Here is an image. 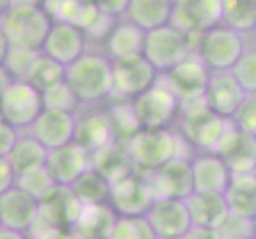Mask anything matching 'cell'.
Segmentation results:
<instances>
[{"label": "cell", "instance_id": "obj_3", "mask_svg": "<svg viewBox=\"0 0 256 239\" xmlns=\"http://www.w3.org/2000/svg\"><path fill=\"white\" fill-rule=\"evenodd\" d=\"M51 24L38 2H10L0 15V32L10 48L40 51Z\"/></svg>", "mask_w": 256, "mask_h": 239}, {"label": "cell", "instance_id": "obj_12", "mask_svg": "<svg viewBox=\"0 0 256 239\" xmlns=\"http://www.w3.org/2000/svg\"><path fill=\"white\" fill-rule=\"evenodd\" d=\"M145 217L158 239H182L192 226L184 199H154Z\"/></svg>", "mask_w": 256, "mask_h": 239}, {"label": "cell", "instance_id": "obj_11", "mask_svg": "<svg viewBox=\"0 0 256 239\" xmlns=\"http://www.w3.org/2000/svg\"><path fill=\"white\" fill-rule=\"evenodd\" d=\"M152 188L153 198H176L186 199L194 191L192 174L188 159L175 158L161 166L160 169L142 172Z\"/></svg>", "mask_w": 256, "mask_h": 239}, {"label": "cell", "instance_id": "obj_10", "mask_svg": "<svg viewBox=\"0 0 256 239\" xmlns=\"http://www.w3.org/2000/svg\"><path fill=\"white\" fill-rule=\"evenodd\" d=\"M169 24L186 35L206 32L222 24V0L172 2V15Z\"/></svg>", "mask_w": 256, "mask_h": 239}, {"label": "cell", "instance_id": "obj_46", "mask_svg": "<svg viewBox=\"0 0 256 239\" xmlns=\"http://www.w3.org/2000/svg\"><path fill=\"white\" fill-rule=\"evenodd\" d=\"M13 80L14 78L10 74H8V70L4 66H0V93H2L5 88L13 82Z\"/></svg>", "mask_w": 256, "mask_h": 239}, {"label": "cell", "instance_id": "obj_42", "mask_svg": "<svg viewBox=\"0 0 256 239\" xmlns=\"http://www.w3.org/2000/svg\"><path fill=\"white\" fill-rule=\"evenodd\" d=\"M97 7H99L100 13L113 18V20H122V18L126 16L129 0H120V2H114V0H110V2H97Z\"/></svg>", "mask_w": 256, "mask_h": 239}, {"label": "cell", "instance_id": "obj_2", "mask_svg": "<svg viewBox=\"0 0 256 239\" xmlns=\"http://www.w3.org/2000/svg\"><path fill=\"white\" fill-rule=\"evenodd\" d=\"M64 82L80 105H99L113 91V63L102 51H86L64 69Z\"/></svg>", "mask_w": 256, "mask_h": 239}, {"label": "cell", "instance_id": "obj_34", "mask_svg": "<svg viewBox=\"0 0 256 239\" xmlns=\"http://www.w3.org/2000/svg\"><path fill=\"white\" fill-rule=\"evenodd\" d=\"M40 58H42V51L37 50L10 48L4 61V67L14 80L29 82Z\"/></svg>", "mask_w": 256, "mask_h": 239}, {"label": "cell", "instance_id": "obj_22", "mask_svg": "<svg viewBox=\"0 0 256 239\" xmlns=\"http://www.w3.org/2000/svg\"><path fill=\"white\" fill-rule=\"evenodd\" d=\"M145 32L128 20H120L102 45V53L112 63L140 58L144 53Z\"/></svg>", "mask_w": 256, "mask_h": 239}, {"label": "cell", "instance_id": "obj_1", "mask_svg": "<svg viewBox=\"0 0 256 239\" xmlns=\"http://www.w3.org/2000/svg\"><path fill=\"white\" fill-rule=\"evenodd\" d=\"M124 145L138 172L156 171L175 158L190 161L196 153V150L175 128L140 129Z\"/></svg>", "mask_w": 256, "mask_h": 239}, {"label": "cell", "instance_id": "obj_16", "mask_svg": "<svg viewBox=\"0 0 256 239\" xmlns=\"http://www.w3.org/2000/svg\"><path fill=\"white\" fill-rule=\"evenodd\" d=\"M40 202L29 193L18 188L0 194V226L28 234L38 218Z\"/></svg>", "mask_w": 256, "mask_h": 239}, {"label": "cell", "instance_id": "obj_25", "mask_svg": "<svg viewBox=\"0 0 256 239\" xmlns=\"http://www.w3.org/2000/svg\"><path fill=\"white\" fill-rule=\"evenodd\" d=\"M170 15V0H129L124 20L146 34L169 24Z\"/></svg>", "mask_w": 256, "mask_h": 239}, {"label": "cell", "instance_id": "obj_19", "mask_svg": "<svg viewBox=\"0 0 256 239\" xmlns=\"http://www.w3.org/2000/svg\"><path fill=\"white\" fill-rule=\"evenodd\" d=\"M245 93L229 70L210 72L204 99L207 109L222 118H231L236 109L244 101Z\"/></svg>", "mask_w": 256, "mask_h": 239}, {"label": "cell", "instance_id": "obj_40", "mask_svg": "<svg viewBox=\"0 0 256 239\" xmlns=\"http://www.w3.org/2000/svg\"><path fill=\"white\" fill-rule=\"evenodd\" d=\"M237 129L256 134V94H245L244 101L229 118Z\"/></svg>", "mask_w": 256, "mask_h": 239}, {"label": "cell", "instance_id": "obj_36", "mask_svg": "<svg viewBox=\"0 0 256 239\" xmlns=\"http://www.w3.org/2000/svg\"><path fill=\"white\" fill-rule=\"evenodd\" d=\"M43 99V109L46 110H59V112H68L76 113L78 109L82 107L78 104L76 97L70 91V88L66 85V82H59L56 85H51L42 91Z\"/></svg>", "mask_w": 256, "mask_h": 239}, {"label": "cell", "instance_id": "obj_45", "mask_svg": "<svg viewBox=\"0 0 256 239\" xmlns=\"http://www.w3.org/2000/svg\"><path fill=\"white\" fill-rule=\"evenodd\" d=\"M0 239H29V236L26 233H20V231H14V229L0 226Z\"/></svg>", "mask_w": 256, "mask_h": 239}, {"label": "cell", "instance_id": "obj_23", "mask_svg": "<svg viewBox=\"0 0 256 239\" xmlns=\"http://www.w3.org/2000/svg\"><path fill=\"white\" fill-rule=\"evenodd\" d=\"M42 7L52 23H66L82 29L83 32L91 28L100 13L96 2H83V0L42 2Z\"/></svg>", "mask_w": 256, "mask_h": 239}, {"label": "cell", "instance_id": "obj_32", "mask_svg": "<svg viewBox=\"0 0 256 239\" xmlns=\"http://www.w3.org/2000/svg\"><path fill=\"white\" fill-rule=\"evenodd\" d=\"M107 113L113 126L114 140L121 144H126L132 136H136L142 129L130 101H112L107 107Z\"/></svg>", "mask_w": 256, "mask_h": 239}, {"label": "cell", "instance_id": "obj_7", "mask_svg": "<svg viewBox=\"0 0 256 239\" xmlns=\"http://www.w3.org/2000/svg\"><path fill=\"white\" fill-rule=\"evenodd\" d=\"M42 112V91L30 82L13 80L0 93V118L16 131H28Z\"/></svg>", "mask_w": 256, "mask_h": 239}, {"label": "cell", "instance_id": "obj_29", "mask_svg": "<svg viewBox=\"0 0 256 239\" xmlns=\"http://www.w3.org/2000/svg\"><path fill=\"white\" fill-rule=\"evenodd\" d=\"M16 175L43 167L48 158V150L38 140H35L29 132H21L10 155L6 156Z\"/></svg>", "mask_w": 256, "mask_h": 239}, {"label": "cell", "instance_id": "obj_41", "mask_svg": "<svg viewBox=\"0 0 256 239\" xmlns=\"http://www.w3.org/2000/svg\"><path fill=\"white\" fill-rule=\"evenodd\" d=\"M21 132L0 118V156H8Z\"/></svg>", "mask_w": 256, "mask_h": 239}, {"label": "cell", "instance_id": "obj_50", "mask_svg": "<svg viewBox=\"0 0 256 239\" xmlns=\"http://www.w3.org/2000/svg\"><path fill=\"white\" fill-rule=\"evenodd\" d=\"M253 175L256 177V166H254V169H253Z\"/></svg>", "mask_w": 256, "mask_h": 239}, {"label": "cell", "instance_id": "obj_49", "mask_svg": "<svg viewBox=\"0 0 256 239\" xmlns=\"http://www.w3.org/2000/svg\"><path fill=\"white\" fill-rule=\"evenodd\" d=\"M253 35V42H254V50H256V32L254 34H252Z\"/></svg>", "mask_w": 256, "mask_h": 239}, {"label": "cell", "instance_id": "obj_31", "mask_svg": "<svg viewBox=\"0 0 256 239\" xmlns=\"http://www.w3.org/2000/svg\"><path fill=\"white\" fill-rule=\"evenodd\" d=\"M222 26L242 35L256 32V2L222 0Z\"/></svg>", "mask_w": 256, "mask_h": 239}, {"label": "cell", "instance_id": "obj_20", "mask_svg": "<svg viewBox=\"0 0 256 239\" xmlns=\"http://www.w3.org/2000/svg\"><path fill=\"white\" fill-rule=\"evenodd\" d=\"M192 188L196 193L223 194L231 182V171L222 156L215 153H194L190 159Z\"/></svg>", "mask_w": 256, "mask_h": 239}, {"label": "cell", "instance_id": "obj_48", "mask_svg": "<svg viewBox=\"0 0 256 239\" xmlns=\"http://www.w3.org/2000/svg\"><path fill=\"white\" fill-rule=\"evenodd\" d=\"M253 237L256 239V217L253 218Z\"/></svg>", "mask_w": 256, "mask_h": 239}, {"label": "cell", "instance_id": "obj_6", "mask_svg": "<svg viewBox=\"0 0 256 239\" xmlns=\"http://www.w3.org/2000/svg\"><path fill=\"white\" fill-rule=\"evenodd\" d=\"M245 50V35L220 24L199 35L196 55L210 72H223L232 69Z\"/></svg>", "mask_w": 256, "mask_h": 239}, {"label": "cell", "instance_id": "obj_27", "mask_svg": "<svg viewBox=\"0 0 256 239\" xmlns=\"http://www.w3.org/2000/svg\"><path fill=\"white\" fill-rule=\"evenodd\" d=\"M91 167L100 172L110 183L136 171L126 145L113 140L112 144L91 153Z\"/></svg>", "mask_w": 256, "mask_h": 239}, {"label": "cell", "instance_id": "obj_28", "mask_svg": "<svg viewBox=\"0 0 256 239\" xmlns=\"http://www.w3.org/2000/svg\"><path fill=\"white\" fill-rule=\"evenodd\" d=\"M184 204L190 212L191 223L196 226L216 228L229 212L223 194L192 191L184 199Z\"/></svg>", "mask_w": 256, "mask_h": 239}, {"label": "cell", "instance_id": "obj_44", "mask_svg": "<svg viewBox=\"0 0 256 239\" xmlns=\"http://www.w3.org/2000/svg\"><path fill=\"white\" fill-rule=\"evenodd\" d=\"M182 239H222L220 233L215 228H208V226H196L192 225L188 233L184 234Z\"/></svg>", "mask_w": 256, "mask_h": 239}, {"label": "cell", "instance_id": "obj_24", "mask_svg": "<svg viewBox=\"0 0 256 239\" xmlns=\"http://www.w3.org/2000/svg\"><path fill=\"white\" fill-rule=\"evenodd\" d=\"M116 217L118 215L107 202L83 206L70 233L76 239H108Z\"/></svg>", "mask_w": 256, "mask_h": 239}, {"label": "cell", "instance_id": "obj_4", "mask_svg": "<svg viewBox=\"0 0 256 239\" xmlns=\"http://www.w3.org/2000/svg\"><path fill=\"white\" fill-rule=\"evenodd\" d=\"M130 104L142 129L172 128L180 113L178 97L174 94L162 75L158 77L152 88L132 99Z\"/></svg>", "mask_w": 256, "mask_h": 239}, {"label": "cell", "instance_id": "obj_21", "mask_svg": "<svg viewBox=\"0 0 256 239\" xmlns=\"http://www.w3.org/2000/svg\"><path fill=\"white\" fill-rule=\"evenodd\" d=\"M218 156L223 158L231 174L253 172L256 166V137L237 129L232 123L231 131L218 150Z\"/></svg>", "mask_w": 256, "mask_h": 239}, {"label": "cell", "instance_id": "obj_30", "mask_svg": "<svg viewBox=\"0 0 256 239\" xmlns=\"http://www.w3.org/2000/svg\"><path fill=\"white\" fill-rule=\"evenodd\" d=\"M82 206L105 204L108 201L110 182L96 169H88L68 187Z\"/></svg>", "mask_w": 256, "mask_h": 239}, {"label": "cell", "instance_id": "obj_43", "mask_svg": "<svg viewBox=\"0 0 256 239\" xmlns=\"http://www.w3.org/2000/svg\"><path fill=\"white\" fill-rule=\"evenodd\" d=\"M16 185V172L6 156H0V194Z\"/></svg>", "mask_w": 256, "mask_h": 239}, {"label": "cell", "instance_id": "obj_38", "mask_svg": "<svg viewBox=\"0 0 256 239\" xmlns=\"http://www.w3.org/2000/svg\"><path fill=\"white\" fill-rule=\"evenodd\" d=\"M222 239H254L253 220L228 212L226 217L215 228Z\"/></svg>", "mask_w": 256, "mask_h": 239}, {"label": "cell", "instance_id": "obj_33", "mask_svg": "<svg viewBox=\"0 0 256 239\" xmlns=\"http://www.w3.org/2000/svg\"><path fill=\"white\" fill-rule=\"evenodd\" d=\"M16 187L22 191L29 193L32 198H35L38 202L45 201L48 196H51L59 185L54 182V179L50 175L46 167H38V169L29 171L26 174L16 175Z\"/></svg>", "mask_w": 256, "mask_h": 239}, {"label": "cell", "instance_id": "obj_51", "mask_svg": "<svg viewBox=\"0 0 256 239\" xmlns=\"http://www.w3.org/2000/svg\"><path fill=\"white\" fill-rule=\"evenodd\" d=\"M254 137H256V134H254Z\"/></svg>", "mask_w": 256, "mask_h": 239}, {"label": "cell", "instance_id": "obj_35", "mask_svg": "<svg viewBox=\"0 0 256 239\" xmlns=\"http://www.w3.org/2000/svg\"><path fill=\"white\" fill-rule=\"evenodd\" d=\"M108 239H158L145 215L116 217Z\"/></svg>", "mask_w": 256, "mask_h": 239}, {"label": "cell", "instance_id": "obj_39", "mask_svg": "<svg viewBox=\"0 0 256 239\" xmlns=\"http://www.w3.org/2000/svg\"><path fill=\"white\" fill-rule=\"evenodd\" d=\"M64 69L66 67L59 66L58 63H54V61H51V59H48L42 55L38 64H37V67H35L29 82L37 86L40 91H43L45 88H48L51 85H56L59 82H62L64 80Z\"/></svg>", "mask_w": 256, "mask_h": 239}, {"label": "cell", "instance_id": "obj_8", "mask_svg": "<svg viewBox=\"0 0 256 239\" xmlns=\"http://www.w3.org/2000/svg\"><path fill=\"white\" fill-rule=\"evenodd\" d=\"M153 193L138 171L130 172L110 183L107 204L118 217H140L145 215L153 204Z\"/></svg>", "mask_w": 256, "mask_h": 239}, {"label": "cell", "instance_id": "obj_37", "mask_svg": "<svg viewBox=\"0 0 256 239\" xmlns=\"http://www.w3.org/2000/svg\"><path fill=\"white\" fill-rule=\"evenodd\" d=\"M229 72L245 94H256V50L246 47Z\"/></svg>", "mask_w": 256, "mask_h": 239}, {"label": "cell", "instance_id": "obj_13", "mask_svg": "<svg viewBox=\"0 0 256 239\" xmlns=\"http://www.w3.org/2000/svg\"><path fill=\"white\" fill-rule=\"evenodd\" d=\"M88 40L82 29L66 23H52L40 48L42 55L67 67L88 51Z\"/></svg>", "mask_w": 256, "mask_h": 239}, {"label": "cell", "instance_id": "obj_17", "mask_svg": "<svg viewBox=\"0 0 256 239\" xmlns=\"http://www.w3.org/2000/svg\"><path fill=\"white\" fill-rule=\"evenodd\" d=\"M75 121V113L43 109L38 118L26 132H29L35 140H38L50 152V150L74 142Z\"/></svg>", "mask_w": 256, "mask_h": 239}, {"label": "cell", "instance_id": "obj_15", "mask_svg": "<svg viewBox=\"0 0 256 239\" xmlns=\"http://www.w3.org/2000/svg\"><path fill=\"white\" fill-rule=\"evenodd\" d=\"M46 171L59 187H70L78 177L91 169V152L76 142L50 150Z\"/></svg>", "mask_w": 256, "mask_h": 239}, {"label": "cell", "instance_id": "obj_26", "mask_svg": "<svg viewBox=\"0 0 256 239\" xmlns=\"http://www.w3.org/2000/svg\"><path fill=\"white\" fill-rule=\"evenodd\" d=\"M223 198L229 212L253 220L256 217V177L253 172L232 174Z\"/></svg>", "mask_w": 256, "mask_h": 239}, {"label": "cell", "instance_id": "obj_5", "mask_svg": "<svg viewBox=\"0 0 256 239\" xmlns=\"http://www.w3.org/2000/svg\"><path fill=\"white\" fill-rule=\"evenodd\" d=\"M192 53L190 35L180 32L170 24L145 34L142 56L160 75L170 72Z\"/></svg>", "mask_w": 256, "mask_h": 239}, {"label": "cell", "instance_id": "obj_18", "mask_svg": "<svg viewBox=\"0 0 256 239\" xmlns=\"http://www.w3.org/2000/svg\"><path fill=\"white\" fill-rule=\"evenodd\" d=\"M96 105H88L86 110L75 113V140L90 152H97L114 140L113 126L107 109H94Z\"/></svg>", "mask_w": 256, "mask_h": 239}, {"label": "cell", "instance_id": "obj_14", "mask_svg": "<svg viewBox=\"0 0 256 239\" xmlns=\"http://www.w3.org/2000/svg\"><path fill=\"white\" fill-rule=\"evenodd\" d=\"M208 75L210 70L196 53H192L170 72L162 75V78L178 97V102H186L204 97Z\"/></svg>", "mask_w": 256, "mask_h": 239}, {"label": "cell", "instance_id": "obj_9", "mask_svg": "<svg viewBox=\"0 0 256 239\" xmlns=\"http://www.w3.org/2000/svg\"><path fill=\"white\" fill-rule=\"evenodd\" d=\"M160 74L148 61L136 59L113 63V91L108 101H132L152 88Z\"/></svg>", "mask_w": 256, "mask_h": 239}, {"label": "cell", "instance_id": "obj_47", "mask_svg": "<svg viewBox=\"0 0 256 239\" xmlns=\"http://www.w3.org/2000/svg\"><path fill=\"white\" fill-rule=\"evenodd\" d=\"M8 50H10V47H8V43L4 37V34L0 32V66H4V61L6 58V53Z\"/></svg>", "mask_w": 256, "mask_h": 239}]
</instances>
